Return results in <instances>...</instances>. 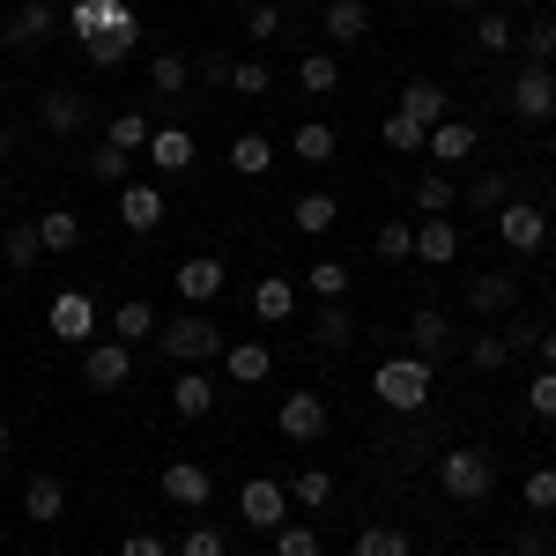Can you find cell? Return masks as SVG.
Here are the masks:
<instances>
[{
    "label": "cell",
    "mask_w": 556,
    "mask_h": 556,
    "mask_svg": "<svg viewBox=\"0 0 556 556\" xmlns=\"http://www.w3.org/2000/svg\"><path fill=\"white\" fill-rule=\"evenodd\" d=\"M438 490H445L453 505H482V497L497 490V460H490L482 445H453V453L438 460Z\"/></svg>",
    "instance_id": "6da1fadb"
},
{
    "label": "cell",
    "mask_w": 556,
    "mask_h": 556,
    "mask_svg": "<svg viewBox=\"0 0 556 556\" xmlns=\"http://www.w3.org/2000/svg\"><path fill=\"white\" fill-rule=\"evenodd\" d=\"M371 393H379L393 416H416L430 401V364L424 356H386L379 371H371Z\"/></svg>",
    "instance_id": "7a4b0ae2"
},
{
    "label": "cell",
    "mask_w": 556,
    "mask_h": 556,
    "mask_svg": "<svg viewBox=\"0 0 556 556\" xmlns=\"http://www.w3.org/2000/svg\"><path fill=\"white\" fill-rule=\"evenodd\" d=\"M156 349L172 356L178 371H193V364H208V356H223V334H215L201 312H178V319H164L156 327Z\"/></svg>",
    "instance_id": "3957f363"
},
{
    "label": "cell",
    "mask_w": 556,
    "mask_h": 556,
    "mask_svg": "<svg viewBox=\"0 0 556 556\" xmlns=\"http://www.w3.org/2000/svg\"><path fill=\"white\" fill-rule=\"evenodd\" d=\"M134 379V342H89L83 349V386L89 393H119Z\"/></svg>",
    "instance_id": "277c9868"
},
{
    "label": "cell",
    "mask_w": 556,
    "mask_h": 556,
    "mask_svg": "<svg viewBox=\"0 0 556 556\" xmlns=\"http://www.w3.org/2000/svg\"><path fill=\"white\" fill-rule=\"evenodd\" d=\"M327 424H334V416H327V401H319V393H304V386L282 401V408H275V430H282L290 445H319V438H327Z\"/></svg>",
    "instance_id": "5b68a950"
},
{
    "label": "cell",
    "mask_w": 556,
    "mask_h": 556,
    "mask_svg": "<svg viewBox=\"0 0 556 556\" xmlns=\"http://www.w3.org/2000/svg\"><path fill=\"white\" fill-rule=\"evenodd\" d=\"M238 519L260 527V534H275V527L290 519V490H282V482H267V475H253V482L238 490Z\"/></svg>",
    "instance_id": "8992f818"
},
{
    "label": "cell",
    "mask_w": 556,
    "mask_h": 556,
    "mask_svg": "<svg viewBox=\"0 0 556 556\" xmlns=\"http://www.w3.org/2000/svg\"><path fill=\"white\" fill-rule=\"evenodd\" d=\"M497 238H505L513 253H542V245H549V215L534 208V201H505V208H497Z\"/></svg>",
    "instance_id": "52a82bcc"
},
{
    "label": "cell",
    "mask_w": 556,
    "mask_h": 556,
    "mask_svg": "<svg viewBox=\"0 0 556 556\" xmlns=\"http://www.w3.org/2000/svg\"><path fill=\"white\" fill-rule=\"evenodd\" d=\"M134 45H141V15H134V8H119V23H112L104 38H89V45H83V60L97 67V75H112V67H127Z\"/></svg>",
    "instance_id": "ba28073f"
},
{
    "label": "cell",
    "mask_w": 556,
    "mask_h": 556,
    "mask_svg": "<svg viewBox=\"0 0 556 556\" xmlns=\"http://www.w3.org/2000/svg\"><path fill=\"white\" fill-rule=\"evenodd\" d=\"M513 112L527 119V127H549V119H556V75H549V67L527 60V75L513 83Z\"/></svg>",
    "instance_id": "9c48e42d"
},
{
    "label": "cell",
    "mask_w": 556,
    "mask_h": 556,
    "mask_svg": "<svg viewBox=\"0 0 556 556\" xmlns=\"http://www.w3.org/2000/svg\"><path fill=\"white\" fill-rule=\"evenodd\" d=\"M156 482H164V497H172V505H186V513H201V505L215 497V475L201 468V460H164V475H156Z\"/></svg>",
    "instance_id": "30bf717a"
},
{
    "label": "cell",
    "mask_w": 556,
    "mask_h": 556,
    "mask_svg": "<svg viewBox=\"0 0 556 556\" xmlns=\"http://www.w3.org/2000/svg\"><path fill=\"white\" fill-rule=\"evenodd\" d=\"M52 30H60V8H52V0H23L15 23L0 30V45H8V52H30V45H45Z\"/></svg>",
    "instance_id": "8fae6325"
},
{
    "label": "cell",
    "mask_w": 556,
    "mask_h": 556,
    "mask_svg": "<svg viewBox=\"0 0 556 556\" xmlns=\"http://www.w3.org/2000/svg\"><path fill=\"white\" fill-rule=\"evenodd\" d=\"M45 327H52L60 342H89V334H97V304H89L83 290H60L52 312H45Z\"/></svg>",
    "instance_id": "7c38bea8"
},
{
    "label": "cell",
    "mask_w": 556,
    "mask_h": 556,
    "mask_svg": "<svg viewBox=\"0 0 556 556\" xmlns=\"http://www.w3.org/2000/svg\"><path fill=\"white\" fill-rule=\"evenodd\" d=\"M38 119H45V134H83L97 112H89L83 89H45V97H38Z\"/></svg>",
    "instance_id": "4fadbf2b"
},
{
    "label": "cell",
    "mask_w": 556,
    "mask_h": 556,
    "mask_svg": "<svg viewBox=\"0 0 556 556\" xmlns=\"http://www.w3.org/2000/svg\"><path fill=\"white\" fill-rule=\"evenodd\" d=\"M468 304L482 312V319H505V312L519 304V275H505V267H482V275L468 282Z\"/></svg>",
    "instance_id": "5bb4252c"
},
{
    "label": "cell",
    "mask_w": 556,
    "mask_h": 556,
    "mask_svg": "<svg viewBox=\"0 0 556 556\" xmlns=\"http://www.w3.org/2000/svg\"><path fill=\"white\" fill-rule=\"evenodd\" d=\"M223 282H230L223 260H208V253L178 260V298H186V304H215V298H223Z\"/></svg>",
    "instance_id": "9a60e30c"
},
{
    "label": "cell",
    "mask_w": 556,
    "mask_h": 556,
    "mask_svg": "<svg viewBox=\"0 0 556 556\" xmlns=\"http://www.w3.org/2000/svg\"><path fill=\"white\" fill-rule=\"evenodd\" d=\"M267 371H275V349L267 342H230L223 349V379L230 386H267Z\"/></svg>",
    "instance_id": "2e32d148"
},
{
    "label": "cell",
    "mask_w": 556,
    "mask_h": 556,
    "mask_svg": "<svg viewBox=\"0 0 556 556\" xmlns=\"http://www.w3.org/2000/svg\"><path fill=\"white\" fill-rule=\"evenodd\" d=\"M253 319H267V327L298 319V282H290V275H260L253 282Z\"/></svg>",
    "instance_id": "e0dca14e"
},
{
    "label": "cell",
    "mask_w": 556,
    "mask_h": 556,
    "mask_svg": "<svg viewBox=\"0 0 556 556\" xmlns=\"http://www.w3.org/2000/svg\"><path fill=\"white\" fill-rule=\"evenodd\" d=\"M149 164H156L164 178H186L193 172V134L186 127H156L149 134Z\"/></svg>",
    "instance_id": "ac0fdd59"
},
{
    "label": "cell",
    "mask_w": 556,
    "mask_h": 556,
    "mask_svg": "<svg viewBox=\"0 0 556 556\" xmlns=\"http://www.w3.org/2000/svg\"><path fill=\"white\" fill-rule=\"evenodd\" d=\"M408 356H424V364H438V356H453V327H445V312H416L408 319Z\"/></svg>",
    "instance_id": "d6986e66"
},
{
    "label": "cell",
    "mask_w": 556,
    "mask_h": 556,
    "mask_svg": "<svg viewBox=\"0 0 556 556\" xmlns=\"http://www.w3.org/2000/svg\"><path fill=\"white\" fill-rule=\"evenodd\" d=\"M119 8H127V0H67V38H75V45L104 38V30L119 23Z\"/></svg>",
    "instance_id": "ffe728a7"
},
{
    "label": "cell",
    "mask_w": 556,
    "mask_h": 556,
    "mask_svg": "<svg viewBox=\"0 0 556 556\" xmlns=\"http://www.w3.org/2000/svg\"><path fill=\"white\" fill-rule=\"evenodd\" d=\"M393 112H408V119H416V127H438V119H453V97H445V89L438 83H408L401 89V104H393Z\"/></svg>",
    "instance_id": "44dd1931"
},
{
    "label": "cell",
    "mask_w": 556,
    "mask_h": 556,
    "mask_svg": "<svg viewBox=\"0 0 556 556\" xmlns=\"http://www.w3.org/2000/svg\"><path fill=\"white\" fill-rule=\"evenodd\" d=\"M424 156H430V164H468V156H475V127H468V119H438L430 141H424Z\"/></svg>",
    "instance_id": "7402d4cb"
},
{
    "label": "cell",
    "mask_w": 556,
    "mask_h": 556,
    "mask_svg": "<svg viewBox=\"0 0 556 556\" xmlns=\"http://www.w3.org/2000/svg\"><path fill=\"white\" fill-rule=\"evenodd\" d=\"M60 513H67V482H60V475H30V482H23V519L52 527Z\"/></svg>",
    "instance_id": "603a6c76"
},
{
    "label": "cell",
    "mask_w": 556,
    "mask_h": 556,
    "mask_svg": "<svg viewBox=\"0 0 556 556\" xmlns=\"http://www.w3.org/2000/svg\"><path fill=\"white\" fill-rule=\"evenodd\" d=\"M119 223L149 238V230L164 223V193H156V186H134V178H127V186H119Z\"/></svg>",
    "instance_id": "cb8c5ba5"
},
{
    "label": "cell",
    "mask_w": 556,
    "mask_h": 556,
    "mask_svg": "<svg viewBox=\"0 0 556 556\" xmlns=\"http://www.w3.org/2000/svg\"><path fill=\"white\" fill-rule=\"evenodd\" d=\"M416 260H424V267H453V260H460V230L438 223V215H424V223H416Z\"/></svg>",
    "instance_id": "d4e9b609"
},
{
    "label": "cell",
    "mask_w": 556,
    "mask_h": 556,
    "mask_svg": "<svg viewBox=\"0 0 556 556\" xmlns=\"http://www.w3.org/2000/svg\"><path fill=\"white\" fill-rule=\"evenodd\" d=\"M327 45H356L364 30H371V0H327Z\"/></svg>",
    "instance_id": "484cf974"
},
{
    "label": "cell",
    "mask_w": 556,
    "mask_h": 556,
    "mask_svg": "<svg viewBox=\"0 0 556 556\" xmlns=\"http://www.w3.org/2000/svg\"><path fill=\"white\" fill-rule=\"evenodd\" d=\"M172 408H178V424H201V416H215V379H201V371H178Z\"/></svg>",
    "instance_id": "4316f807"
},
{
    "label": "cell",
    "mask_w": 556,
    "mask_h": 556,
    "mask_svg": "<svg viewBox=\"0 0 556 556\" xmlns=\"http://www.w3.org/2000/svg\"><path fill=\"white\" fill-rule=\"evenodd\" d=\"M149 134H156V119H149V112H112L104 141H112L119 156H149Z\"/></svg>",
    "instance_id": "83f0119b"
},
{
    "label": "cell",
    "mask_w": 556,
    "mask_h": 556,
    "mask_svg": "<svg viewBox=\"0 0 556 556\" xmlns=\"http://www.w3.org/2000/svg\"><path fill=\"white\" fill-rule=\"evenodd\" d=\"M38 245L45 253H75V245H83V215L75 208H45L38 215Z\"/></svg>",
    "instance_id": "f1b7e54d"
},
{
    "label": "cell",
    "mask_w": 556,
    "mask_h": 556,
    "mask_svg": "<svg viewBox=\"0 0 556 556\" xmlns=\"http://www.w3.org/2000/svg\"><path fill=\"white\" fill-rule=\"evenodd\" d=\"M290 223H298L304 238H327V230L342 223V201H334V193H304L298 208H290Z\"/></svg>",
    "instance_id": "f546056e"
},
{
    "label": "cell",
    "mask_w": 556,
    "mask_h": 556,
    "mask_svg": "<svg viewBox=\"0 0 556 556\" xmlns=\"http://www.w3.org/2000/svg\"><path fill=\"white\" fill-rule=\"evenodd\" d=\"M230 164H238V178H267L275 172V141L267 134H238L230 141Z\"/></svg>",
    "instance_id": "4dcf8cb0"
},
{
    "label": "cell",
    "mask_w": 556,
    "mask_h": 556,
    "mask_svg": "<svg viewBox=\"0 0 556 556\" xmlns=\"http://www.w3.org/2000/svg\"><path fill=\"white\" fill-rule=\"evenodd\" d=\"M38 223H0V260L8 267H38Z\"/></svg>",
    "instance_id": "1f68e13d"
},
{
    "label": "cell",
    "mask_w": 556,
    "mask_h": 556,
    "mask_svg": "<svg viewBox=\"0 0 556 556\" xmlns=\"http://www.w3.org/2000/svg\"><path fill=\"white\" fill-rule=\"evenodd\" d=\"M334 83H342V60H334V52H304L298 60V89L304 97H327Z\"/></svg>",
    "instance_id": "d6a6232c"
},
{
    "label": "cell",
    "mask_w": 556,
    "mask_h": 556,
    "mask_svg": "<svg viewBox=\"0 0 556 556\" xmlns=\"http://www.w3.org/2000/svg\"><path fill=\"white\" fill-rule=\"evenodd\" d=\"M156 334V312L141 298H119V312H112V342H149Z\"/></svg>",
    "instance_id": "836d02e7"
},
{
    "label": "cell",
    "mask_w": 556,
    "mask_h": 556,
    "mask_svg": "<svg viewBox=\"0 0 556 556\" xmlns=\"http://www.w3.org/2000/svg\"><path fill=\"white\" fill-rule=\"evenodd\" d=\"M290 505H304V513L334 505V475H327V468H298V482H290Z\"/></svg>",
    "instance_id": "e575fe53"
},
{
    "label": "cell",
    "mask_w": 556,
    "mask_h": 556,
    "mask_svg": "<svg viewBox=\"0 0 556 556\" xmlns=\"http://www.w3.org/2000/svg\"><path fill=\"white\" fill-rule=\"evenodd\" d=\"M356 556H416V549H408V534H401L393 519H379V527L356 534Z\"/></svg>",
    "instance_id": "d590c367"
},
{
    "label": "cell",
    "mask_w": 556,
    "mask_h": 556,
    "mask_svg": "<svg viewBox=\"0 0 556 556\" xmlns=\"http://www.w3.org/2000/svg\"><path fill=\"white\" fill-rule=\"evenodd\" d=\"M89 178H97V186H112V193H119V186H127V156H119V149H112V141H97V149H89V164H83Z\"/></svg>",
    "instance_id": "8d00e7d4"
},
{
    "label": "cell",
    "mask_w": 556,
    "mask_h": 556,
    "mask_svg": "<svg viewBox=\"0 0 556 556\" xmlns=\"http://www.w3.org/2000/svg\"><path fill=\"white\" fill-rule=\"evenodd\" d=\"M304 290H312L319 304H342L349 298V267H342V260H319V267L304 275Z\"/></svg>",
    "instance_id": "74e56055"
},
{
    "label": "cell",
    "mask_w": 556,
    "mask_h": 556,
    "mask_svg": "<svg viewBox=\"0 0 556 556\" xmlns=\"http://www.w3.org/2000/svg\"><path fill=\"white\" fill-rule=\"evenodd\" d=\"M312 334H319V349H342V342H356V319H349V304H319Z\"/></svg>",
    "instance_id": "f35d334b"
},
{
    "label": "cell",
    "mask_w": 556,
    "mask_h": 556,
    "mask_svg": "<svg viewBox=\"0 0 556 556\" xmlns=\"http://www.w3.org/2000/svg\"><path fill=\"white\" fill-rule=\"evenodd\" d=\"M149 83L164 89V97H178V89L193 83V60H186V52H156V60H149Z\"/></svg>",
    "instance_id": "ab89813d"
},
{
    "label": "cell",
    "mask_w": 556,
    "mask_h": 556,
    "mask_svg": "<svg viewBox=\"0 0 556 556\" xmlns=\"http://www.w3.org/2000/svg\"><path fill=\"white\" fill-rule=\"evenodd\" d=\"M424 141H430V134L416 127L408 112H386V149H393V156H424Z\"/></svg>",
    "instance_id": "60d3db41"
},
{
    "label": "cell",
    "mask_w": 556,
    "mask_h": 556,
    "mask_svg": "<svg viewBox=\"0 0 556 556\" xmlns=\"http://www.w3.org/2000/svg\"><path fill=\"white\" fill-rule=\"evenodd\" d=\"M290 149H298V164H327V156H334V127H319V119H304Z\"/></svg>",
    "instance_id": "b9f144b4"
},
{
    "label": "cell",
    "mask_w": 556,
    "mask_h": 556,
    "mask_svg": "<svg viewBox=\"0 0 556 556\" xmlns=\"http://www.w3.org/2000/svg\"><path fill=\"white\" fill-rule=\"evenodd\" d=\"M445 208H453V178L424 172V178H416V215H445Z\"/></svg>",
    "instance_id": "7bdbcfd3"
},
{
    "label": "cell",
    "mask_w": 556,
    "mask_h": 556,
    "mask_svg": "<svg viewBox=\"0 0 556 556\" xmlns=\"http://www.w3.org/2000/svg\"><path fill=\"white\" fill-rule=\"evenodd\" d=\"M172 556H230V542H223V527H215V519H201V527H186V542H178Z\"/></svg>",
    "instance_id": "ee69618b"
},
{
    "label": "cell",
    "mask_w": 556,
    "mask_h": 556,
    "mask_svg": "<svg viewBox=\"0 0 556 556\" xmlns=\"http://www.w3.org/2000/svg\"><path fill=\"white\" fill-rule=\"evenodd\" d=\"M379 260H416V223H379Z\"/></svg>",
    "instance_id": "f6af8a7d"
},
{
    "label": "cell",
    "mask_w": 556,
    "mask_h": 556,
    "mask_svg": "<svg viewBox=\"0 0 556 556\" xmlns=\"http://www.w3.org/2000/svg\"><path fill=\"white\" fill-rule=\"evenodd\" d=\"M519 497H527V513H556V468H527Z\"/></svg>",
    "instance_id": "bcb514c9"
},
{
    "label": "cell",
    "mask_w": 556,
    "mask_h": 556,
    "mask_svg": "<svg viewBox=\"0 0 556 556\" xmlns=\"http://www.w3.org/2000/svg\"><path fill=\"white\" fill-rule=\"evenodd\" d=\"M267 83H275L267 60H230V83H223V89H238V97H267Z\"/></svg>",
    "instance_id": "7dc6e473"
},
{
    "label": "cell",
    "mask_w": 556,
    "mask_h": 556,
    "mask_svg": "<svg viewBox=\"0 0 556 556\" xmlns=\"http://www.w3.org/2000/svg\"><path fill=\"white\" fill-rule=\"evenodd\" d=\"M475 371H505V364H513V342H505V334H475Z\"/></svg>",
    "instance_id": "c3c4849f"
},
{
    "label": "cell",
    "mask_w": 556,
    "mask_h": 556,
    "mask_svg": "<svg viewBox=\"0 0 556 556\" xmlns=\"http://www.w3.org/2000/svg\"><path fill=\"white\" fill-rule=\"evenodd\" d=\"M505 201H513V193H505V178H497V172H482V178L468 186V208H482V215H497Z\"/></svg>",
    "instance_id": "681fc988"
},
{
    "label": "cell",
    "mask_w": 556,
    "mask_h": 556,
    "mask_svg": "<svg viewBox=\"0 0 556 556\" xmlns=\"http://www.w3.org/2000/svg\"><path fill=\"white\" fill-rule=\"evenodd\" d=\"M245 38H253V45L282 38V8H275V0H253V15H245Z\"/></svg>",
    "instance_id": "f907efd6"
},
{
    "label": "cell",
    "mask_w": 556,
    "mask_h": 556,
    "mask_svg": "<svg viewBox=\"0 0 556 556\" xmlns=\"http://www.w3.org/2000/svg\"><path fill=\"white\" fill-rule=\"evenodd\" d=\"M275 556H319V534H312V527H290V519H282V527H275Z\"/></svg>",
    "instance_id": "816d5d0a"
},
{
    "label": "cell",
    "mask_w": 556,
    "mask_h": 556,
    "mask_svg": "<svg viewBox=\"0 0 556 556\" xmlns=\"http://www.w3.org/2000/svg\"><path fill=\"white\" fill-rule=\"evenodd\" d=\"M475 45L482 52H513V15H482L475 23Z\"/></svg>",
    "instance_id": "f5cc1de1"
},
{
    "label": "cell",
    "mask_w": 556,
    "mask_h": 556,
    "mask_svg": "<svg viewBox=\"0 0 556 556\" xmlns=\"http://www.w3.org/2000/svg\"><path fill=\"white\" fill-rule=\"evenodd\" d=\"M527 408H534L542 424H556V371H534V386H527Z\"/></svg>",
    "instance_id": "db71d44e"
},
{
    "label": "cell",
    "mask_w": 556,
    "mask_h": 556,
    "mask_svg": "<svg viewBox=\"0 0 556 556\" xmlns=\"http://www.w3.org/2000/svg\"><path fill=\"white\" fill-rule=\"evenodd\" d=\"M119 556H172V542L149 534V527H134V534H119Z\"/></svg>",
    "instance_id": "11a10c76"
},
{
    "label": "cell",
    "mask_w": 556,
    "mask_h": 556,
    "mask_svg": "<svg viewBox=\"0 0 556 556\" xmlns=\"http://www.w3.org/2000/svg\"><path fill=\"white\" fill-rule=\"evenodd\" d=\"M527 52H534V67H549V52H556V23H527Z\"/></svg>",
    "instance_id": "9f6ffc18"
},
{
    "label": "cell",
    "mask_w": 556,
    "mask_h": 556,
    "mask_svg": "<svg viewBox=\"0 0 556 556\" xmlns=\"http://www.w3.org/2000/svg\"><path fill=\"white\" fill-rule=\"evenodd\" d=\"M513 556H549V527H542V519H534V527H519Z\"/></svg>",
    "instance_id": "6f0895ef"
},
{
    "label": "cell",
    "mask_w": 556,
    "mask_h": 556,
    "mask_svg": "<svg viewBox=\"0 0 556 556\" xmlns=\"http://www.w3.org/2000/svg\"><path fill=\"white\" fill-rule=\"evenodd\" d=\"M534 356H542V371H556V327H549V334H534Z\"/></svg>",
    "instance_id": "680465c9"
},
{
    "label": "cell",
    "mask_w": 556,
    "mask_h": 556,
    "mask_svg": "<svg viewBox=\"0 0 556 556\" xmlns=\"http://www.w3.org/2000/svg\"><path fill=\"white\" fill-rule=\"evenodd\" d=\"M8 141H15V134H8V119H0V156H8Z\"/></svg>",
    "instance_id": "91938a15"
},
{
    "label": "cell",
    "mask_w": 556,
    "mask_h": 556,
    "mask_svg": "<svg viewBox=\"0 0 556 556\" xmlns=\"http://www.w3.org/2000/svg\"><path fill=\"white\" fill-rule=\"evenodd\" d=\"M438 8H475V0H438Z\"/></svg>",
    "instance_id": "94428289"
},
{
    "label": "cell",
    "mask_w": 556,
    "mask_h": 556,
    "mask_svg": "<svg viewBox=\"0 0 556 556\" xmlns=\"http://www.w3.org/2000/svg\"><path fill=\"white\" fill-rule=\"evenodd\" d=\"M0 453H8V424H0Z\"/></svg>",
    "instance_id": "6125c7cd"
},
{
    "label": "cell",
    "mask_w": 556,
    "mask_h": 556,
    "mask_svg": "<svg viewBox=\"0 0 556 556\" xmlns=\"http://www.w3.org/2000/svg\"><path fill=\"white\" fill-rule=\"evenodd\" d=\"M549 75H556V52H549Z\"/></svg>",
    "instance_id": "be15d7a7"
},
{
    "label": "cell",
    "mask_w": 556,
    "mask_h": 556,
    "mask_svg": "<svg viewBox=\"0 0 556 556\" xmlns=\"http://www.w3.org/2000/svg\"><path fill=\"white\" fill-rule=\"evenodd\" d=\"M549 134H556V119H549Z\"/></svg>",
    "instance_id": "e7e4bbea"
}]
</instances>
